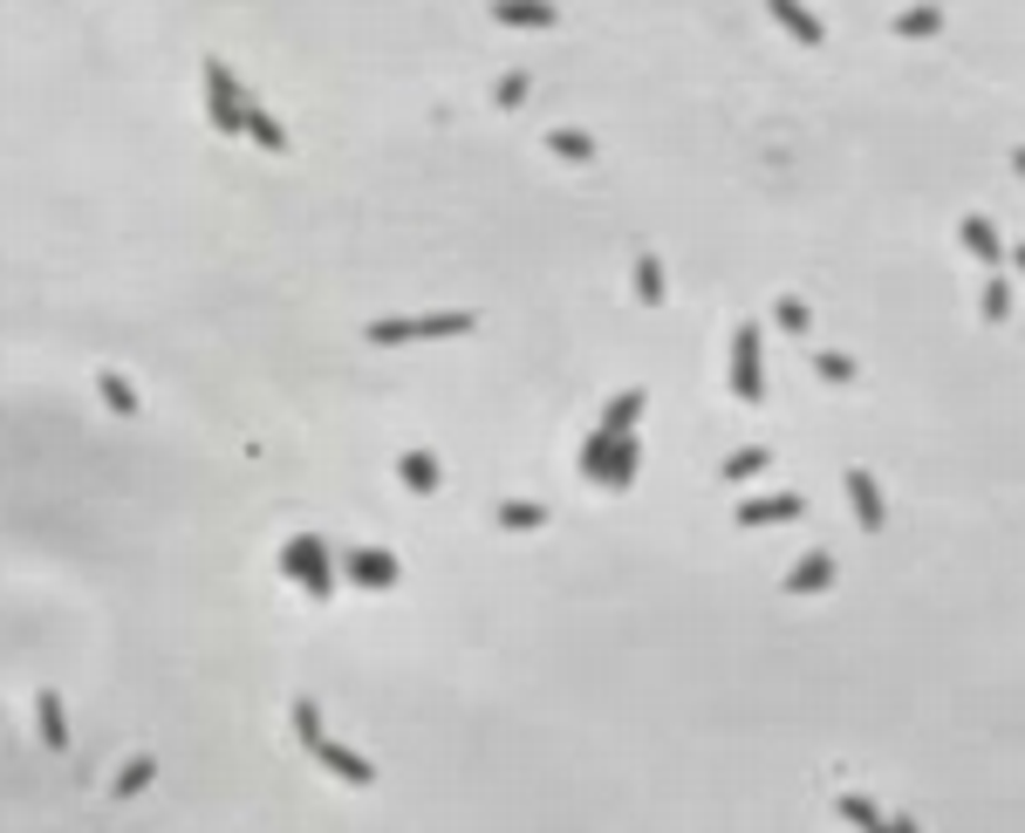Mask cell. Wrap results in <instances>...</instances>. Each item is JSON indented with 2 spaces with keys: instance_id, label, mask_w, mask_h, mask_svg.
<instances>
[{
  "instance_id": "10",
  "label": "cell",
  "mask_w": 1025,
  "mask_h": 833,
  "mask_svg": "<svg viewBox=\"0 0 1025 833\" xmlns=\"http://www.w3.org/2000/svg\"><path fill=\"white\" fill-rule=\"evenodd\" d=\"M957 240H964V247H971L984 267H992V273L1005 267V247H998V226H992V219H977V212H971V219L957 226Z\"/></svg>"
},
{
  "instance_id": "25",
  "label": "cell",
  "mask_w": 1025,
  "mask_h": 833,
  "mask_svg": "<svg viewBox=\"0 0 1025 833\" xmlns=\"http://www.w3.org/2000/svg\"><path fill=\"white\" fill-rule=\"evenodd\" d=\"M977 314H984V322H1005V314H1012V281H1005V273H992V281H984Z\"/></svg>"
},
{
  "instance_id": "21",
  "label": "cell",
  "mask_w": 1025,
  "mask_h": 833,
  "mask_svg": "<svg viewBox=\"0 0 1025 833\" xmlns=\"http://www.w3.org/2000/svg\"><path fill=\"white\" fill-rule=\"evenodd\" d=\"M766 465H773V451H766V445H745V451H732V458H725L718 471H725V479L738 486V479H759V471H766Z\"/></svg>"
},
{
  "instance_id": "11",
  "label": "cell",
  "mask_w": 1025,
  "mask_h": 833,
  "mask_svg": "<svg viewBox=\"0 0 1025 833\" xmlns=\"http://www.w3.org/2000/svg\"><path fill=\"white\" fill-rule=\"evenodd\" d=\"M493 21H506V28H555L561 8H547V0H499Z\"/></svg>"
},
{
  "instance_id": "19",
  "label": "cell",
  "mask_w": 1025,
  "mask_h": 833,
  "mask_svg": "<svg viewBox=\"0 0 1025 833\" xmlns=\"http://www.w3.org/2000/svg\"><path fill=\"white\" fill-rule=\"evenodd\" d=\"M547 150L568 157V165H596V137L588 131H547Z\"/></svg>"
},
{
  "instance_id": "33",
  "label": "cell",
  "mask_w": 1025,
  "mask_h": 833,
  "mask_svg": "<svg viewBox=\"0 0 1025 833\" xmlns=\"http://www.w3.org/2000/svg\"><path fill=\"white\" fill-rule=\"evenodd\" d=\"M1012 267H1018V273H1025V247H1012Z\"/></svg>"
},
{
  "instance_id": "13",
  "label": "cell",
  "mask_w": 1025,
  "mask_h": 833,
  "mask_svg": "<svg viewBox=\"0 0 1025 833\" xmlns=\"http://www.w3.org/2000/svg\"><path fill=\"white\" fill-rule=\"evenodd\" d=\"M397 479H404L411 492H424V499H431V492L445 486V471H438V458H431V451H404V458H397Z\"/></svg>"
},
{
  "instance_id": "29",
  "label": "cell",
  "mask_w": 1025,
  "mask_h": 833,
  "mask_svg": "<svg viewBox=\"0 0 1025 833\" xmlns=\"http://www.w3.org/2000/svg\"><path fill=\"white\" fill-rule=\"evenodd\" d=\"M493 103H499V110H520V103H527V75H520V69H512V75H499Z\"/></svg>"
},
{
  "instance_id": "20",
  "label": "cell",
  "mask_w": 1025,
  "mask_h": 833,
  "mask_svg": "<svg viewBox=\"0 0 1025 833\" xmlns=\"http://www.w3.org/2000/svg\"><path fill=\"white\" fill-rule=\"evenodd\" d=\"M499 527H506V533H534V527H547V506H534V499H506V506H499Z\"/></svg>"
},
{
  "instance_id": "30",
  "label": "cell",
  "mask_w": 1025,
  "mask_h": 833,
  "mask_svg": "<svg viewBox=\"0 0 1025 833\" xmlns=\"http://www.w3.org/2000/svg\"><path fill=\"white\" fill-rule=\"evenodd\" d=\"M814 369H820V383H855V363H848V355H835V348L814 355Z\"/></svg>"
},
{
  "instance_id": "27",
  "label": "cell",
  "mask_w": 1025,
  "mask_h": 833,
  "mask_svg": "<svg viewBox=\"0 0 1025 833\" xmlns=\"http://www.w3.org/2000/svg\"><path fill=\"white\" fill-rule=\"evenodd\" d=\"M294 731H301V745L314 751V745H329V731H322V710H314V697H294Z\"/></svg>"
},
{
  "instance_id": "18",
  "label": "cell",
  "mask_w": 1025,
  "mask_h": 833,
  "mask_svg": "<svg viewBox=\"0 0 1025 833\" xmlns=\"http://www.w3.org/2000/svg\"><path fill=\"white\" fill-rule=\"evenodd\" d=\"M835 813H841L848 826H861V833H889V820H882V806L869 800V792H841V800H835Z\"/></svg>"
},
{
  "instance_id": "16",
  "label": "cell",
  "mask_w": 1025,
  "mask_h": 833,
  "mask_svg": "<svg viewBox=\"0 0 1025 833\" xmlns=\"http://www.w3.org/2000/svg\"><path fill=\"white\" fill-rule=\"evenodd\" d=\"M34 725H42V745L49 751H69V718H62V697L55 690L34 697Z\"/></svg>"
},
{
  "instance_id": "17",
  "label": "cell",
  "mask_w": 1025,
  "mask_h": 833,
  "mask_svg": "<svg viewBox=\"0 0 1025 833\" xmlns=\"http://www.w3.org/2000/svg\"><path fill=\"white\" fill-rule=\"evenodd\" d=\"M151 779H157V759H151V751H137V759H124V772L110 779V800H137Z\"/></svg>"
},
{
  "instance_id": "24",
  "label": "cell",
  "mask_w": 1025,
  "mask_h": 833,
  "mask_svg": "<svg viewBox=\"0 0 1025 833\" xmlns=\"http://www.w3.org/2000/svg\"><path fill=\"white\" fill-rule=\"evenodd\" d=\"M943 28V8H902L895 14V34H910V42H923V34Z\"/></svg>"
},
{
  "instance_id": "12",
  "label": "cell",
  "mask_w": 1025,
  "mask_h": 833,
  "mask_svg": "<svg viewBox=\"0 0 1025 833\" xmlns=\"http://www.w3.org/2000/svg\"><path fill=\"white\" fill-rule=\"evenodd\" d=\"M773 21H779L786 34H794V42H807V49H820V42H827V28L800 8V0H773Z\"/></svg>"
},
{
  "instance_id": "14",
  "label": "cell",
  "mask_w": 1025,
  "mask_h": 833,
  "mask_svg": "<svg viewBox=\"0 0 1025 833\" xmlns=\"http://www.w3.org/2000/svg\"><path fill=\"white\" fill-rule=\"evenodd\" d=\"M820 587H835V553H807V561L786 574V594H820Z\"/></svg>"
},
{
  "instance_id": "31",
  "label": "cell",
  "mask_w": 1025,
  "mask_h": 833,
  "mask_svg": "<svg viewBox=\"0 0 1025 833\" xmlns=\"http://www.w3.org/2000/svg\"><path fill=\"white\" fill-rule=\"evenodd\" d=\"M889 833H917V820H889Z\"/></svg>"
},
{
  "instance_id": "23",
  "label": "cell",
  "mask_w": 1025,
  "mask_h": 833,
  "mask_svg": "<svg viewBox=\"0 0 1025 833\" xmlns=\"http://www.w3.org/2000/svg\"><path fill=\"white\" fill-rule=\"evenodd\" d=\"M247 137H253L260 150H288V131H281V124H273V116H267L260 103L247 110Z\"/></svg>"
},
{
  "instance_id": "32",
  "label": "cell",
  "mask_w": 1025,
  "mask_h": 833,
  "mask_svg": "<svg viewBox=\"0 0 1025 833\" xmlns=\"http://www.w3.org/2000/svg\"><path fill=\"white\" fill-rule=\"evenodd\" d=\"M1012 171H1018V178H1025V144H1018V150H1012Z\"/></svg>"
},
{
  "instance_id": "22",
  "label": "cell",
  "mask_w": 1025,
  "mask_h": 833,
  "mask_svg": "<svg viewBox=\"0 0 1025 833\" xmlns=\"http://www.w3.org/2000/svg\"><path fill=\"white\" fill-rule=\"evenodd\" d=\"M96 389H103V404H110L116 417H137V389H131L124 376H116V369H103V376H96Z\"/></svg>"
},
{
  "instance_id": "26",
  "label": "cell",
  "mask_w": 1025,
  "mask_h": 833,
  "mask_svg": "<svg viewBox=\"0 0 1025 833\" xmlns=\"http://www.w3.org/2000/svg\"><path fill=\"white\" fill-rule=\"evenodd\" d=\"M636 301L643 308H663V260H650V253L636 260Z\"/></svg>"
},
{
  "instance_id": "15",
  "label": "cell",
  "mask_w": 1025,
  "mask_h": 833,
  "mask_svg": "<svg viewBox=\"0 0 1025 833\" xmlns=\"http://www.w3.org/2000/svg\"><path fill=\"white\" fill-rule=\"evenodd\" d=\"M643 404H650L643 389H622V396H609V410H602V430H615V438H629V430L643 424Z\"/></svg>"
},
{
  "instance_id": "6",
  "label": "cell",
  "mask_w": 1025,
  "mask_h": 833,
  "mask_svg": "<svg viewBox=\"0 0 1025 833\" xmlns=\"http://www.w3.org/2000/svg\"><path fill=\"white\" fill-rule=\"evenodd\" d=\"M342 574L356 581V587H397L404 581V568H397V553H390V546H356L342 561Z\"/></svg>"
},
{
  "instance_id": "28",
  "label": "cell",
  "mask_w": 1025,
  "mask_h": 833,
  "mask_svg": "<svg viewBox=\"0 0 1025 833\" xmlns=\"http://www.w3.org/2000/svg\"><path fill=\"white\" fill-rule=\"evenodd\" d=\"M773 322H779L786 335H807V301H800V294H779V308H773Z\"/></svg>"
},
{
  "instance_id": "5",
  "label": "cell",
  "mask_w": 1025,
  "mask_h": 833,
  "mask_svg": "<svg viewBox=\"0 0 1025 833\" xmlns=\"http://www.w3.org/2000/svg\"><path fill=\"white\" fill-rule=\"evenodd\" d=\"M732 396L738 404H766V369H759V329L753 322L732 329Z\"/></svg>"
},
{
  "instance_id": "3",
  "label": "cell",
  "mask_w": 1025,
  "mask_h": 833,
  "mask_svg": "<svg viewBox=\"0 0 1025 833\" xmlns=\"http://www.w3.org/2000/svg\"><path fill=\"white\" fill-rule=\"evenodd\" d=\"M281 574L301 581L314 602H329V594H335V561H329V546L314 540V533H294V540L281 546Z\"/></svg>"
},
{
  "instance_id": "7",
  "label": "cell",
  "mask_w": 1025,
  "mask_h": 833,
  "mask_svg": "<svg viewBox=\"0 0 1025 833\" xmlns=\"http://www.w3.org/2000/svg\"><path fill=\"white\" fill-rule=\"evenodd\" d=\"M800 512H807V499H800V492H773V499H745V506L732 512V520H738L745 533H753V527H786V520H800Z\"/></svg>"
},
{
  "instance_id": "1",
  "label": "cell",
  "mask_w": 1025,
  "mask_h": 833,
  "mask_svg": "<svg viewBox=\"0 0 1025 833\" xmlns=\"http://www.w3.org/2000/svg\"><path fill=\"white\" fill-rule=\"evenodd\" d=\"M636 465H643V438L629 430V438H615V430H596V438L581 445V471L596 486L622 492V486H636Z\"/></svg>"
},
{
  "instance_id": "8",
  "label": "cell",
  "mask_w": 1025,
  "mask_h": 833,
  "mask_svg": "<svg viewBox=\"0 0 1025 833\" xmlns=\"http://www.w3.org/2000/svg\"><path fill=\"white\" fill-rule=\"evenodd\" d=\"M848 506H855V520H861V533H882L889 527V506H882V486L869 479V471H848Z\"/></svg>"
},
{
  "instance_id": "9",
  "label": "cell",
  "mask_w": 1025,
  "mask_h": 833,
  "mask_svg": "<svg viewBox=\"0 0 1025 833\" xmlns=\"http://www.w3.org/2000/svg\"><path fill=\"white\" fill-rule=\"evenodd\" d=\"M314 766H329V772H335L342 785H376V766L363 759V751L335 745V738H329V745H314Z\"/></svg>"
},
{
  "instance_id": "4",
  "label": "cell",
  "mask_w": 1025,
  "mask_h": 833,
  "mask_svg": "<svg viewBox=\"0 0 1025 833\" xmlns=\"http://www.w3.org/2000/svg\"><path fill=\"white\" fill-rule=\"evenodd\" d=\"M206 103H213V131L247 137V110H253V96H240L232 69H226V62H213V55H206Z\"/></svg>"
},
{
  "instance_id": "2",
  "label": "cell",
  "mask_w": 1025,
  "mask_h": 833,
  "mask_svg": "<svg viewBox=\"0 0 1025 833\" xmlns=\"http://www.w3.org/2000/svg\"><path fill=\"white\" fill-rule=\"evenodd\" d=\"M465 308H445V314H404V322H370V348H397V342H445V335H472Z\"/></svg>"
}]
</instances>
